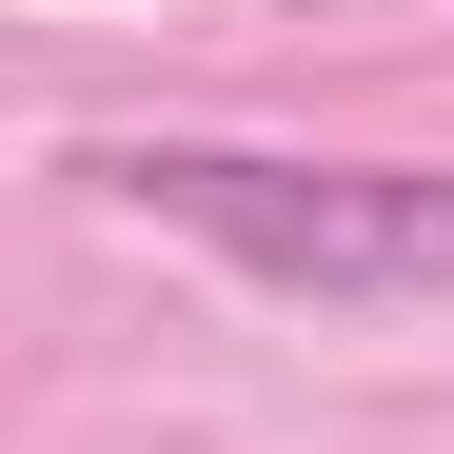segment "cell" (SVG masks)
<instances>
[{"instance_id": "obj_1", "label": "cell", "mask_w": 454, "mask_h": 454, "mask_svg": "<svg viewBox=\"0 0 454 454\" xmlns=\"http://www.w3.org/2000/svg\"><path fill=\"white\" fill-rule=\"evenodd\" d=\"M119 217L198 238L217 277L317 296V317H415L454 296V159H296V138H80Z\"/></svg>"}]
</instances>
